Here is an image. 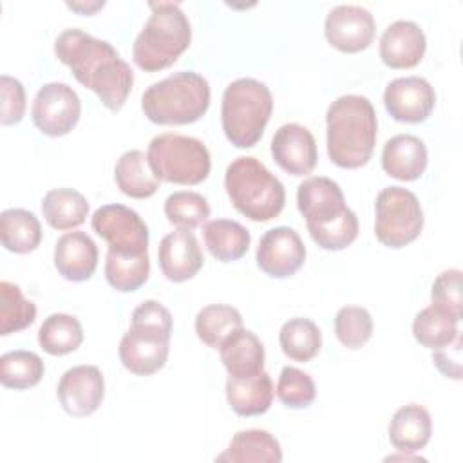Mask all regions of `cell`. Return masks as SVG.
Segmentation results:
<instances>
[{
	"label": "cell",
	"mask_w": 463,
	"mask_h": 463,
	"mask_svg": "<svg viewBox=\"0 0 463 463\" xmlns=\"http://www.w3.org/2000/svg\"><path fill=\"white\" fill-rule=\"evenodd\" d=\"M54 52L109 110L118 112L125 105L134 85V72L109 42L81 29H65L54 42Z\"/></svg>",
	"instance_id": "cell-1"
},
{
	"label": "cell",
	"mask_w": 463,
	"mask_h": 463,
	"mask_svg": "<svg viewBox=\"0 0 463 463\" xmlns=\"http://www.w3.org/2000/svg\"><path fill=\"white\" fill-rule=\"evenodd\" d=\"M297 206L320 248L338 251L358 237V217L345 206L344 192L333 179L322 175L304 179L297 188Z\"/></svg>",
	"instance_id": "cell-2"
},
{
	"label": "cell",
	"mask_w": 463,
	"mask_h": 463,
	"mask_svg": "<svg viewBox=\"0 0 463 463\" xmlns=\"http://www.w3.org/2000/svg\"><path fill=\"white\" fill-rule=\"evenodd\" d=\"M327 154L340 168L364 166L374 150L378 119L373 103L360 94L336 98L327 112Z\"/></svg>",
	"instance_id": "cell-3"
},
{
	"label": "cell",
	"mask_w": 463,
	"mask_h": 463,
	"mask_svg": "<svg viewBox=\"0 0 463 463\" xmlns=\"http://www.w3.org/2000/svg\"><path fill=\"white\" fill-rule=\"evenodd\" d=\"M172 315L157 300L141 302L132 313V326L119 342L123 367L137 376L163 369L170 351Z\"/></svg>",
	"instance_id": "cell-4"
},
{
	"label": "cell",
	"mask_w": 463,
	"mask_h": 463,
	"mask_svg": "<svg viewBox=\"0 0 463 463\" xmlns=\"http://www.w3.org/2000/svg\"><path fill=\"white\" fill-rule=\"evenodd\" d=\"M150 18L132 45L134 63L156 72L168 69L190 47L192 27L177 2H150Z\"/></svg>",
	"instance_id": "cell-5"
},
{
	"label": "cell",
	"mask_w": 463,
	"mask_h": 463,
	"mask_svg": "<svg viewBox=\"0 0 463 463\" xmlns=\"http://www.w3.org/2000/svg\"><path fill=\"white\" fill-rule=\"evenodd\" d=\"M210 107V85L194 71H179L152 83L141 96L145 116L157 125H188Z\"/></svg>",
	"instance_id": "cell-6"
},
{
	"label": "cell",
	"mask_w": 463,
	"mask_h": 463,
	"mask_svg": "<svg viewBox=\"0 0 463 463\" xmlns=\"http://www.w3.org/2000/svg\"><path fill=\"white\" fill-rule=\"evenodd\" d=\"M224 188L233 208L255 222L275 219L286 203L284 184L251 156H241L228 165Z\"/></svg>",
	"instance_id": "cell-7"
},
{
	"label": "cell",
	"mask_w": 463,
	"mask_h": 463,
	"mask_svg": "<svg viewBox=\"0 0 463 463\" xmlns=\"http://www.w3.org/2000/svg\"><path fill=\"white\" fill-rule=\"evenodd\" d=\"M271 112L273 96L266 83L255 78H239L224 89L221 123L233 146L250 148L257 145Z\"/></svg>",
	"instance_id": "cell-8"
},
{
	"label": "cell",
	"mask_w": 463,
	"mask_h": 463,
	"mask_svg": "<svg viewBox=\"0 0 463 463\" xmlns=\"http://www.w3.org/2000/svg\"><path fill=\"white\" fill-rule=\"evenodd\" d=\"M152 174L165 183L199 184L212 168V159L206 145L195 137L165 132L148 143L146 152Z\"/></svg>",
	"instance_id": "cell-9"
},
{
	"label": "cell",
	"mask_w": 463,
	"mask_h": 463,
	"mask_svg": "<svg viewBox=\"0 0 463 463\" xmlns=\"http://www.w3.org/2000/svg\"><path fill=\"white\" fill-rule=\"evenodd\" d=\"M423 228L418 197L402 186H387L376 195L374 235L387 248H403L416 241Z\"/></svg>",
	"instance_id": "cell-10"
},
{
	"label": "cell",
	"mask_w": 463,
	"mask_h": 463,
	"mask_svg": "<svg viewBox=\"0 0 463 463\" xmlns=\"http://www.w3.org/2000/svg\"><path fill=\"white\" fill-rule=\"evenodd\" d=\"M92 230L119 255L148 253V228L137 212L125 204H105L90 219Z\"/></svg>",
	"instance_id": "cell-11"
},
{
	"label": "cell",
	"mask_w": 463,
	"mask_h": 463,
	"mask_svg": "<svg viewBox=\"0 0 463 463\" xmlns=\"http://www.w3.org/2000/svg\"><path fill=\"white\" fill-rule=\"evenodd\" d=\"M80 114V96L63 81H51L40 87L31 107L34 127L51 137L69 134L76 127Z\"/></svg>",
	"instance_id": "cell-12"
},
{
	"label": "cell",
	"mask_w": 463,
	"mask_h": 463,
	"mask_svg": "<svg viewBox=\"0 0 463 463\" xmlns=\"http://www.w3.org/2000/svg\"><path fill=\"white\" fill-rule=\"evenodd\" d=\"M376 24L362 5L342 4L333 7L324 22V34L329 45L342 52H360L373 43Z\"/></svg>",
	"instance_id": "cell-13"
},
{
	"label": "cell",
	"mask_w": 463,
	"mask_h": 463,
	"mask_svg": "<svg viewBox=\"0 0 463 463\" xmlns=\"http://www.w3.org/2000/svg\"><path fill=\"white\" fill-rule=\"evenodd\" d=\"M56 394L69 416H90L99 409L105 396L103 374L96 365L71 367L61 374Z\"/></svg>",
	"instance_id": "cell-14"
},
{
	"label": "cell",
	"mask_w": 463,
	"mask_h": 463,
	"mask_svg": "<svg viewBox=\"0 0 463 463\" xmlns=\"http://www.w3.org/2000/svg\"><path fill=\"white\" fill-rule=\"evenodd\" d=\"M304 260L306 246L293 228L277 226L260 237L257 264L266 275L273 279L291 277L302 268Z\"/></svg>",
	"instance_id": "cell-15"
},
{
	"label": "cell",
	"mask_w": 463,
	"mask_h": 463,
	"mask_svg": "<svg viewBox=\"0 0 463 463\" xmlns=\"http://www.w3.org/2000/svg\"><path fill=\"white\" fill-rule=\"evenodd\" d=\"M387 112L402 123L425 121L436 105L434 87L420 76L392 80L383 92Z\"/></svg>",
	"instance_id": "cell-16"
},
{
	"label": "cell",
	"mask_w": 463,
	"mask_h": 463,
	"mask_svg": "<svg viewBox=\"0 0 463 463\" xmlns=\"http://www.w3.org/2000/svg\"><path fill=\"white\" fill-rule=\"evenodd\" d=\"M271 156L275 163L291 175L311 174L318 161L313 134L298 123H286L279 127L271 139Z\"/></svg>",
	"instance_id": "cell-17"
},
{
	"label": "cell",
	"mask_w": 463,
	"mask_h": 463,
	"mask_svg": "<svg viewBox=\"0 0 463 463\" xmlns=\"http://www.w3.org/2000/svg\"><path fill=\"white\" fill-rule=\"evenodd\" d=\"M157 260L170 282H184L197 275L204 264L201 246L192 230L177 228L165 235L157 248Z\"/></svg>",
	"instance_id": "cell-18"
},
{
	"label": "cell",
	"mask_w": 463,
	"mask_h": 463,
	"mask_svg": "<svg viewBox=\"0 0 463 463\" xmlns=\"http://www.w3.org/2000/svg\"><path fill=\"white\" fill-rule=\"evenodd\" d=\"M427 40L418 24L396 20L380 38V58L391 69H411L421 61Z\"/></svg>",
	"instance_id": "cell-19"
},
{
	"label": "cell",
	"mask_w": 463,
	"mask_h": 463,
	"mask_svg": "<svg viewBox=\"0 0 463 463\" xmlns=\"http://www.w3.org/2000/svg\"><path fill=\"white\" fill-rule=\"evenodd\" d=\"M54 266L71 282L89 280L98 266V246L83 232H69L56 241Z\"/></svg>",
	"instance_id": "cell-20"
},
{
	"label": "cell",
	"mask_w": 463,
	"mask_h": 463,
	"mask_svg": "<svg viewBox=\"0 0 463 463\" xmlns=\"http://www.w3.org/2000/svg\"><path fill=\"white\" fill-rule=\"evenodd\" d=\"M427 146L412 134H398L385 141L382 150V168L400 181H416L427 168Z\"/></svg>",
	"instance_id": "cell-21"
},
{
	"label": "cell",
	"mask_w": 463,
	"mask_h": 463,
	"mask_svg": "<svg viewBox=\"0 0 463 463\" xmlns=\"http://www.w3.org/2000/svg\"><path fill=\"white\" fill-rule=\"evenodd\" d=\"M221 362L233 378L255 376L264 369V345L259 336L244 327L233 331L219 347Z\"/></svg>",
	"instance_id": "cell-22"
},
{
	"label": "cell",
	"mask_w": 463,
	"mask_h": 463,
	"mask_svg": "<svg viewBox=\"0 0 463 463\" xmlns=\"http://www.w3.org/2000/svg\"><path fill=\"white\" fill-rule=\"evenodd\" d=\"M432 434V420L425 407L407 403L400 407L389 423V441L400 452L421 450Z\"/></svg>",
	"instance_id": "cell-23"
},
{
	"label": "cell",
	"mask_w": 463,
	"mask_h": 463,
	"mask_svg": "<svg viewBox=\"0 0 463 463\" xmlns=\"http://www.w3.org/2000/svg\"><path fill=\"white\" fill-rule=\"evenodd\" d=\"M273 382L271 376L262 369L255 376L226 380V400L232 411L239 416H259L264 414L273 402Z\"/></svg>",
	"instance_id": "cell-24"
},
{
	"label": "cell",
	"mask_w": 463,
	"mask_h": 463,
	"mask_svg": "<svg viewBox=\"0 0 463 463\" xmlns=\"http://www.w3.org/2000/svg\"><path fill=\"white\" fill-rule=\"evenodd\" d=\"M215 461H230V463H280L282 449L277 438L260 429L239 430L228 449L215 458Z\"/></svg>",
	"instance_id": "cell-25"
},
{
	"label": "cell",
	"mask_w": 463,
	"mask_h": 463,
	"mask_svg": "<svg viewBox=\"0 0 463 463\" xmlns=\"http://www.w3.org/2000/svg\"><path fill=\"white\" fill-rule=\"evenodd\" d=\"M204 244L213 259L221 262L239 260L250 248V232L237 221L213 219L203 226Z\"/></svg>",
	"instance_id": "cell-26"
},
{
	"label": "cell",
	"mask_w": 463,
	"mask_h": 463,
	"mask_svg": "<svg viewBox=\"0 0 463 463\" xmlns=\"http://www.w3.org/2000/svg\"><path fill=\"white\" fill-rule=\"evenodd\" d=\"M118 188L134 199L152 197L159 188V179L152 174L148 159L141 150H127L114 166Z\"/></svg>",
	"instance_id": "cell-27"
},
{
	"label": "cell",
	"mask_w": 463,
	"mask_h": 463,
	"mask_svg": "<svg viewBox=\"0 0 463 463\" xmlns=\"http://www.w3.org/2000/svg\"><path fill=\"white\" fill-rule=\"evenodd\" d=\"M42 213L54 230H72L85 222L89 203L74 188H52L42 199Z\"/></svg>",
	"instance_id": "cell-28"
},
{
	"label": "cell",
	"mask_w": 463,
	"mask_h": 463,
	"mask_svg": "<svg viewBox=\"0 0 463 463\" xmlns=\"http://www.w3.org/2000/svg\"><path fill=\"white\" fill-rule=\"evenodd\" d=\"M2 246L13 253H29L40 246L42 226L38 217L24 208H9L0 215Z\"/></svg>",
	"instance_id": "cell-29"
},
{
	"label": "cell",
	"mask_w": 463,
	"mask_h": 463,
	"mask_svg": "<svg viewBox=\"0 0 463 463\" xmlns=\"http://www.w3.org/2000/svg\"><path fill=\"white\" fill-rule=\"evenodd\" d=\"M83 342V327L80 320L67 313L49 315L38 329L40 347L52 354L63 356L76 351Z\"/></svg>",
	"instance_id": "cell-30"
},
{
	"label": "cell",
	"mask_w": 463,
	"mask_h": 463,
	"mask_svg": "<svg viewBox=\"0 0 463 463\" xmlns=\"http://www.w3.org/2000/svg\"><path fill=\"white\" fill-rule=\"evenodd\" d=\"M282 353L293 362H309L322 347V333L318 326L304 317L289 318L279 333Z\"/></svg>",
	"instance_id": "cell-31"
},
{
	"label": "cell",
	"mask_w": 463,
	"mask_h": 463,
	"mask_svg": "<svg viewBox=\"0 0 463 463\" xmlns=\"http://www.w3.org/2000/svg\"><path fill=\"white\" fill-rule=\"evenodd\" d=\"M239 327H242V317L239 309L228 304H210L195 315V333L212 349H219Z\"/></svg>",
	"instance_id": "cell-32"
},
{
	"label": "cell",
	"mask_w": 463,
	"mask_h": 463,
	"mask_svg": "<svg viewBox=\"0 0 463 463\" xmlns=\"http://www.w3.org/2000/svg\"><path fill=\"white\" fill-rule=\"evenodd\" d=\"M148 273H150L148 253L119 255V253L107 251L105 279L114 289L121 293L136 291L148 280Z\"/></svg>",
	"instance_id": "cell-33"
},
{
	"label": "cell",
	"mask_w": 463,
	"mask_h": 463,
	"mask_svg": "<svg viewBox=\"0 0 463 463\" xmlns=\"http://www.w3.org/2000/svg\"><path fill=\"white\" fill-rule=\"evenodd\" d=\"M45 373L43 360L33 351H9L0 358V382L7 389L24 391L34 387Z\"/></svg>",
	"instance_id": "cell-34"
},
{
	"label": "cell",
	"mask_w": 463,
	"mask_h": 463,
	"mask_svg": "<svg viewBox=\"0 0 463 463\" xmlns=\"http://www.w3.org/2000/svg\"><path fill=\"white\" fill-rule=\"evenodd\" d=\"M36 318L34 302L22 295L20 286L9 280L0 282V335L7 336L29 327Z\"/></svg>",
	"instance_id": "cell-35"
},
{
	"label": "cell",
	"mask_w": 463,
	"mask_h": 463,
	"mask_svg": "<svg viewBox=\"0 0 463 463\" xmlns=\"http://www.w3.org/2000/svg\"><path fill=\"white\" fill-rule=\"evenodd\" d=\"M458 320L432 304L421 309L412 322L414 338L429 349H438L441 345L450 344L458 336Z\"/></svg>",
	"instance_id": "cell-36"
},
{
	"label": "cell",
	"mask_w": 463,
	"mask_h": 463,
	"mask_svg": "<svg viewBox=\"0 0 463 463\" xmlns=\"http://www.w3.org/2000/svg\"><path fill=\"white\" fill-rule=\"evenodd\" d=\"M165 215L172 224L184 230H194L210 217V204L206 197L197 192L179 190L166 197Z\"/></svg>",
	"instance_id": "cell-37"
},
{
	"label": "cell",
	"mask_w": 463,
	"mask_h": 463,
	"mask_svg": "<svg viewBox=\"0 0 463 463\" xmlns=\"http://www.w3.org/2000/svg\"><path fill=\"white\" fill-rule=\"evenodd\" d=\"M335 333L347 349H360L373 335V318L365 307L345 306L335 317Z\"/></svg>",
	"instance_id": "cell-38"
},
{
	"label": "cell",
	"mask_w": 463,
	"mask_h": 463,
	"mask_svg": "<svg viewBox=\"0 0 463 463\" xmlns=\"http://www.w3.org/2000/svg\"><path fill=\"white\" fill-rule=\"evenodd\" d=\"M317 396L313 378L291 365H286L280 371L277 382V398L289 409H304L313 403Z\"/></svg>",
	"instance_id": "cell-39"
},
{
	"label": "cell",
	"mask_w": 463,
	"mask_h": 463,
	"mask_svg": "<svg viewBox=\"0 0 463 463\" xmlns=\"http://www.w3.org/2000/svg\"><path fill=\"white\" fill-rule=\"evenodd\" d=\"M432 306L450 315L454 320L463 317V298H461V271L445 269L436 277L430 289Z\"/></svg>",
	"instance_id": "cell-40"
},
{
	"label": "cell",
	"mask_w": 463,
	"mask_h": 463,
	"mask_svg": "<svg viewBox=\"0 0 463 463\" xmlns=\"http://www.w3.org/2000/svg\"><path fill=\"white\" fill-rule=\"evenodd\" d=\"M0 123L16 125L25 114V90L24 85L7 74L0 76Z\"/></svg>",
	"instance_id": "cell-41"
},
{
	"label": "cell",
	"mask_w": 463,
	"mask_h": 463,
	"mask_svg": "<svg viewBox=\"0 0 463 463\" xmlns=\"http://www.w3.org/2000/svg\"><path fill=\"white\" fill-rule=\"evenodd\" d=\"M461 347H463V340H461V335L458 333V336L450 344L432 349V362L443 376L452 380H461V371H463Z\"/></svg>",
	"instance_id": "cell-42"
},
{
	"label": "cell",
	"mask_w": 463,
	"mask_h": 463,
	"mask_svg": "<svg viewBox=\"0 0 463 463\" xmlns=\"http://www.w3.org/2000/svg\"><path fill=\"white\" fill-rule=\"evenodd\" d=\"M105 5V2H94V4H67V7L81 13V14H92L96 9H101Z\"/></svg>",
	"instance_id": "cell-43"
}]
</instances>
